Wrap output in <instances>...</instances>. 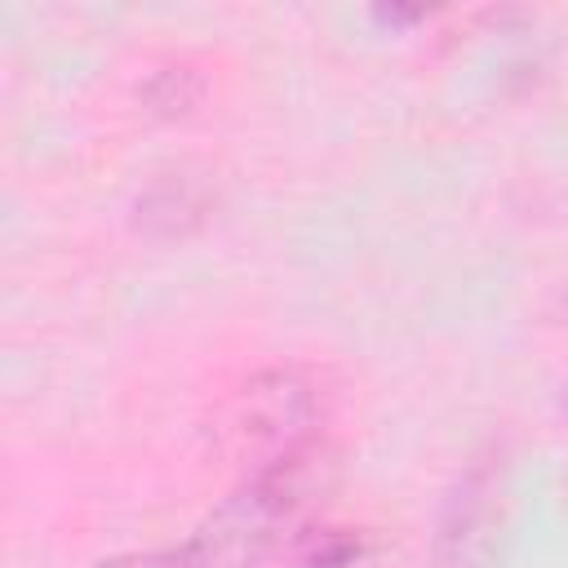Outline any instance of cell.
I'll list each match as a JSON object with an SVG mask.
<instances>
[{"mask_svg": "<svg viewBox=\"0 0 568 568\" xmlns=\"http://www.w3.org/2000/svg\"><path fill=\"white\" fill-rule=\"evenodd\" d=\"M293 470H297V462L262 466L240 493H231L195 528V537L182 546L191 568H253V564H262L266 550L275 546L284 519L297 506Z\"/></svg>", "mask_w": 568, "mask_h": 568, "instance_id": "cell-1", "label": "cell"}, {"mask_svg": "<svg viewBox=\"0 0 568 568\" xmlns=\"http://www.w3.org/2000/svg\"><path fill=\"white\" fill-rule=\"evenodd\" d=\"M320 417V399L306 373L297 368H266L244 386L240 399V435L248 444L266 448L262 466H280V462H297L306 435L315 430Z\"/></svg>", "mask_w": 568, "mask_h": 568, "instance_id": "cell-2", "label": "cell"}, {"mask_svg": "<svg viewBox=\"0 0 568 568\" xmlns=\"http://www.w3.org/2000/svg\"><path fill=\"white\" fill-rule=\"evenodd\" d=\"M493 519H497V479H493V466H470L444 515H439V537H435V564L439 568H470L484 546H488V532H493Z\"/></svg>", "mask_w": 568, "mask_h": 568, "instance_id": "cell-3", "label": "cell"}, {"mask_svg": "<svg viewBox=\"0 0 568 568\" xmlns=\"http://www.w3.org/2000/svg\"><path fill=\"white\" fill-rule=\"evenodd\" d=\"M204 209H209V200H204V191L195 182L164 178L138 200V226H146L155 235H182L204 217Z\"/></svg>", "mask_w": 568, "mask_h": 568, "instance_id": "cell-4", "label": "cell"}, {"mask_svg": "<svg viewBox=\"0 0 568 568\" xmlns=\"http://www.w3.org/2000/svg\"><path fill=\"white\" fill-rule=\"evenodd\" d=\"M200 75L191 71V67H164V71H155L146 84H142V102L155 111V115H182V111H191L195 106V98H200Z\"/></svg>", "mask_w": 568, "mask_h": 568, "instance_id": "cell-5", "label": "cell"}, {"mask_svg": "<svg viewBox=\"0 0 568 568\" xmlns=\"http://www.w3.org/2000/svg\"><path fill=\"white\" fill-rule=\"evenodd\" d=\"M98 568H191L186 550H146V555H115V559H102Z\"/></svg>", "mask_w": 568, "mask_h": 568, "instance_id": "cell-6", "label": "cell"}, {"mask_svg": "<svg viewBox=\"0 0 568 568\" xmlns=\"http://www.w3.org/2000/svg\"><path fill=\"white\" fill-rule=\"evenodd\" d=\"M359 555V546L351 541V537H324V546H315L311 550V559H306V568H346L351 559Z\"/></svg>", "mask_w": 568, "mask_h": 568, "instance_id": "cell-7", "label": "cell"}, {"mask_svg": "<svg viewBox=\"0 0 568 568\" xmlns=\"http://www.w3.org/2000/svg\"><path fill=\"white\" fill-rule=\"evenodd\" d=\"M546 311H550V320H555V324H568V284H559V288H555V297H550V306H546Z\"/></svg>", "mask_w": 568, "mask_h": 568, "instance_id": "cell-8", "label": "cell"}, {"mask_svg": "<svg viewBox=\"0 0 568 568\" xmlns=\"http://www.w3.org/2000/svg\"><path fill=\"white\" fill-rule=\"evenodd\" d=\"M559 404H564V413H568V386H564V395H559Z\"/></svg>", "mask_w": 568, "mask_h": 568, "instance_id": "cell-9", "label": "cell"}]
</instances>
